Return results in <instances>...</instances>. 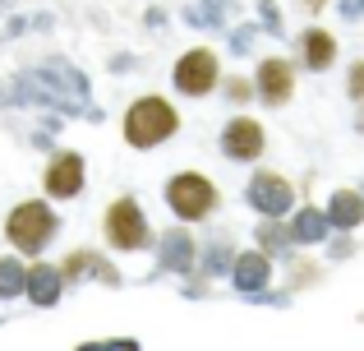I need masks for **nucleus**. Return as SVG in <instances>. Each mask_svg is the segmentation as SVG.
Wrapping results in <instances>:
<instances>
[{"mask_svg": "<svg viewBox=\"0 0 364 351\" xmlns=\"http://www.w3.org/2000/svg\"><path fill=\"white\" fill-rule=\"evenodd\" d=\"M249 199H254V208H263V213H282L286 204H291V185L277 176H258L254 185H249Z\"/></svg>", "mask_w": 364, "mask_h": 351, "instance_id": "1a4fd4ad", "label": "nucleus"}, {"mask_svg": "<svg viewBox=\"0 0 364 351\" xmlns=\"http://www.w3.org/2000/svg\"><path fill=\"white\" fill-rule=\"evenodd\" d=\"M213 83H217V56L208 51V46L180 56V65H176V88H180V93H189V98H203Z\"/></svg>", "mask_w": 364, "mask_h": 351, "instance_id": "39448f33", "label": "nucleus"}, {"mask_svg": "<svg viewBox=\"0 0 364 351\" xmlns=\"http://www.w3.org/2000/svg\"><path fill=\"white\" fill-rule=\"evenodd\" d=\"M360 213H364V204H360L355 194H337V204L328 208V217H332V222H355Z\"/></svg>", "mask_w": 364, "mask_h": 351, "instance_id": "f8f14e48", "label": "nucleus"}, {"mask_svg": "<svg viewBox=\"0 0 364 351\" xmlns=\"http://www.w3.org/2000/svg\"><path fill=\"white\" fill-rule=\"evenodd\" d=\"M360 130H364V116H360Z\"/></svg>", "mask_w": 364, "mask_h": 351, "instance_id": "f3484780", "label": "nucleus"}, {"mask_svg": "<svg viewBox=\"0 0 364 351\" xmlns=\"http://www.w3.org/2000/svg\"><path fill=\"white\" fill-rule=\"evenodd\" d=\"M46 189H51L55 199H74L83 189V162L74 153H60L51 162V172H46Z\"/></svg>", "mask_w": 364, "mask_h": 351, "instance_id": "0eeeda50", "label": "nucleus"}, {"mask_svg": "<svg viewBox=\"0 0 364 351\" xmlns=\"http://www.w3.org/2000/svg\"><path fill=\"white\" fill-rule=\"evenodd\" d=\"M5 231H9V241H14L18 250H33L37 254L46 241H51L55 217H51V208H46V204H18L14 213H9Z\"/></svg>", "mask_w": 364, "mask_h": 351, "instance_id": "f03ea898", "label": "nucleus"}, {"mask_svg": "<svg viewBox=\"0 0 364 351\" xmlns=\"http://www.w3.org/2000/svg\"><path fill=\"white\" fill-rule=\"evenodd\" d=\"M304 65L309 70H328L332 56H337V42H332V33H323V28H314V33H304Z\"/></svg>", "mask_w": 364, "mask_h": 351, "instance_id": "9d476101", "label": "nucleus"}, {"mask_svg": "<svg viewBox=\"0 0 364 351\" xmlns=\"http://www.w3.org/2000/svg\"><path fill=\"white\" fill-rule=\"evenodd\" d=\"M249 93H254V88H249V83H240V79H235V83H231V98H235V102H245V98H249Z\"/></svg>", "mask_w": 364, "mask_h": 351, "instance_id": "dca6fc26", "label": "nucleus"}, {"mask_svg": "<svg viewBox=\"0 0 364 351\" xmlns=\"http://www.w3.org/2000/svg\"><path fill=\"white\" fill-rule=\"evenodd\" d=\"M176 111L166 107L161 98H139L129 107V116H124V139H129L134 148H152V144H161V139H171L176 135Z\"/></svg>", "mask_w": 364, "mask_h": 351, "instance_id": "f257e3e1", "label": "nucleus"}, {"mask_svg": "<svg viewBox=\"0 0 364 351\" xmlns=\"http://www.w3.org/2000/svg\"><path fill=\"white\" fill-rule=\"evenodd\" d=\"M291 88H295V74H291L286 61H263L258 65V93H263L267 102H286Z\"/></svg>", "mask_w": 364, "mask_h": 351, "instance_id": "6e6552de", "label": "nucleus"}, {"mask_svg": "<svg viewBox=\"0 0 364 351\" xmlns=\"http://www.w3.org/2000/svg\"><path fill=\"white\" fill-rule=\"evenodd\" d=\"M222 148L235 157V162H254V157L263 153V130H258V120H249V116L231 120L226 135H222Z\"/></svg>", "mask_w": 364, "mask_h": 351, "instance_id": "423d86ee", "label": "nucleus"}, {"mask_svg": "<svg viewBox=\"0 0 364 351\" xmlns=\"http://www.w3.org/2000/svg\"><path fill=\"white\" fill-rule=\"evenodd\" d=\"M350 98H364V65L350 70Z\"/></svg>", "mask_w": 364, "mask_h": 351, "instance_id": "2eb2a0df", "label": "nucleus"}, {"mask_svg": "<svg viewBox=\"0 0 364 351\" xmlns=\"http://www.w3.org/2000/svg\"><path fill=\"white\" fill-rule=\"evenodd\" d=\"M213 199H217V189L208 185L203 176H194V172L176 176V180L166 185V204L176 208L185 222H194V217H208V213H213Z\"/></svg>", "mask_w": 364, "mask_h": 351, "instance_id": "7ed1b4c3", "label": "nucleus"}, {"mask_svg": "<svg viewBox=\"0 0 364 351\" xmlns=\"http://www.w3.org/2000/svg\"><path fill=\"white\" fill-rule=\"evenodd\" d=\"M18 287H23V282H18V263H0V291H5V296H14Z\"/></svg>", "mask_w": 364, "mask_h": 351, "instance_id": "4468645a", "label": "nucleus"}, {"mask_svg": "<svg viewBox=\"0 0 364 351\" xmlns=\"http://www.w3.org/2000/svg\"><path fill=\"white\" fill-rule=\"evenodd\" d=\"M55 268H37L33 278H28V291H33L37 300H55V278H51Z\"/></svg>", "mask_w": 364, "mask_h": 351, "instance_id": "ddd939ff", "label": "nucleus"}, {"mask_svg": "<svg viewBox=\"0 0 364 351\" xmlns=\"http://www.w3.org/2000/svg\"><path fill=\"white\" fill-rule=\"evenodd\" d=\"M254 282H258V287L267 282V259H263V254H245V259H240V287H254Z\"/></svg>", "mask_w": 364, "mask_h": 351, "instance_id": "9b49d317", "label": "nucleus"}, {"mask_svg": "<svg viewBox=\"0 0 364 351\" xmlns=\"http://www.w3.org/2000/svg\"><path fill=\"white\" fill-rule=\"evenodd\" d=\"M107 241L120 245V250L148 245V222H143V213H139L134 199H116V204L107 208Z\"/></svg>", "mask_w": 364, "mask_h": 351, "instance_id": "20e7f679", "label": "nucleus"}]
</instances>
